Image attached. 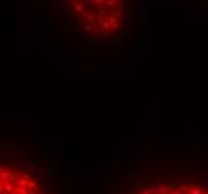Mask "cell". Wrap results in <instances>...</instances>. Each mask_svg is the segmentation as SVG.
Masks as SVG:
<instances>
[{"label":"cell","mask_w":208,"mask_h":194,"mask_svg":"<svg viewBox=\"0 0 208 194\" xmlns=\"http://www.w3.org/2000/svg\"><path fill=\"white\" fill-rule=\"evenodd\" d=\"M78 40L111 45L129 33L132 0H47Z\"/></svg>","instance_id":"1"},{"label":"cell","mask_w":208,"mask_h":194,"mask_svg":"<svg viewBox=\"0 0 208 194\" xmlns=\"http://www.w3.org/2000/svg\"><path fill=\"white\" fill-rule=\"evenodd\" d=\"M13 188H15V185H13L12 181H5L3 182V193L5 194L9 193V191H12Z\"/></svg>","instance_id":"2"},{"label":"cell","mask_w":208,"mask_h":194,"mask_svg":"<svg viewBox=\"0 0 208 194\" xmlns=\"http://www.w3.org/2000/svg\"><path fill=\"white\" fill-rule=\"evenodd\" d=\"M27 190H30V191H39V187H38V184H36V181H33V179H29L27 181Z\"/></svg>","instance_id":"3"},{"label":"cell","mask_w":208,"mask_h":194,"mask_svg":"<svg viewBox=\"0 0 208 194\" xmlns=\"http://www.w3.org/2000/svg\"><path fill=\"white\" fill-rule=\"evenodd\" d=\"M190 188H192V185H189V184H183V185H180V187L177 188V191H180L181 194H187Z\"/></svg>","instance_id":"4"},{"label":"cell","mask_w":208,"mask_h":194,"mask_svg":"<svg viewBox=\"0 0 208 194\" xmlns=\"http://www.w3.org/2000/svg\"><path fill=\"white\" fill-rule=\"evenodd\" d=\"M187 194H202V188L199 187H195V185H192V188L189 190Z\"/></svg>","instance_id":"5"},{"label":"cell","mask_w":208,"mask_h":194,"mask_svg":"<svg viewBox=\"0 0 208 194\" xmlns=\"http://www.w3.org/2000/svg\"><path fill=\"white\" fill-rule=\"evenodd\" d=\"M141 194H154V190L153 187H142Z\"/></svg>","instance_id":"6"},{"label":"cell","mask_w":208,"mask_h":194,"mask_svg":"<svg viewBox=\"0 0 208 194\" xmlns=\"http://www.w3.org/2000/svg\"><path fill=\"white\" fill-rule=\"evenodd\" d=\"M18 194H30V190H27L26 187H24V188L18 187Z\"/></svg>","instance_id":"7"},{"label":"cell","mask_w":208,"mask_h":194,"mask_svg":"<svg viewBox=\"0 0 208 194\" xmlns=\"http://www.w3.org/2000/svg\"><path fill=\"white\" fill-rule=\"evenodd\" d=\"M0 191H3V182L0 181Z\"/></svg>","instance_id":"8"}]
</instances>
